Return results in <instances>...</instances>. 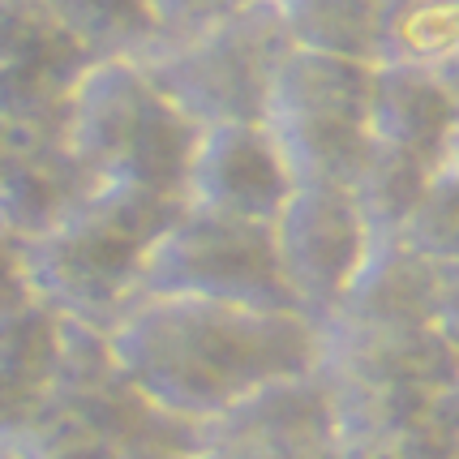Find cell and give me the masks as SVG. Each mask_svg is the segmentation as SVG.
<instances>
[{"label": "cell", "instance_id": "1", "mask_svg": "<svg viewBox=\"0 0 459 459\" xmlns=\"http://www.w3.org/2000/svg\"><path fill=\"white\" fill-rule=\"evenodd\" d=\"M125 378L198 425L280 378L326 365V326L305 309L206 297H138L108 326Z\"/></svg>", "mask_w": 459, "mask_h": 459}, {"label": "cell", "instance_id": "2", "mask_svg": "<svg viewBox=\"0 0 459 459\" xmlns=\"http://www.w3.org/2000/svg\"><path fill=\"white\" fill-rule=\"evenodd\" d=\"M185 198L125 180H95L48 232L22 245L26 288L56 314L112 322L138 297L142 262Z\"/></svg>", "mask_w": 459, "mask_h": 459}, {"label": "cell", "instance_id": "3", "mask_svg": "<svg viewBox=\"0 0 459 459\" xmlns=\"http://www.w3.org/2000/svg\"><path fill=\"white\" fill-rule=\"evenodd\" d=\"M202 125L163 95L138 56H103L78 74L60 142L95 180L185 198Z\"/></svg>", "mask_w": 459, "mask_h": 459}, {"label": "cell", "instance_id": "4", "mask_svg": "<svg viewBox=\"0 0 459 459\" xmlns=\"http://www.w3.org/2000/svg\"><path fill=\"white\" fill-rule=\"evenodd\" d=\"M288 52L292 35L283 0H254L198 39L146 52L142 65L163 95L206 129L223 120H266L271 82Z\"/></svg>", "mask_w": 459, "mask_h": 459}, {"label": "cell", "instance_id": "5", "mask_svg": "<svg viewBox=\"0 0 459 459\" xmlns=\"http://www.w3.org/2000/svg\"><path fill=\"white\" fill-rule=\"evenodd\" d=\"M138 297H206L258 309H300L275 228L185 202L142 262ZM134 297V300H138Z\"/></svg>", "mask_w": 459, "mask_h": 459}, {"label": "cell", "instance_id": "6", "mask_svg": "<svg viewBox=\"0 0 459 459\" xmlns=\"http://www.w3.org/2000/svg\"><path fill=\"white\" fill-rule=\"evenodd\" d=\"M271 228L297 305L326 326L374 245V228L365 223L352 189L297 185Z\"/></svg>", "mask_w": 459, "mask_h": 459}, {"label": "cell", "instance_id": "7", "mask_svg": "<svg viewBox=\"0 0 459 459\" xmlns=\"http://www.w3.org/2000/svg\"><path fill=\"white\" fill-rule=\"evenodd\" d=\"M206 446L228 459H340V417L326 369L280 378L206 425Z\"/></svg>", "mask_w": 459, "mask_h": 459}, {"label": "cell", "instance_id": "8", "mask_svg": "<svg viewBox=\"0 0 459 459\" xmlns=\"http://www.w3.org/2000/svg\"><path fill=\"white\" fill-rule=\"evenodd\" d=\"M292 189L297 180L288 172L271 120H223L198 134L185 202L240 220L275 223Z\"/></svg>", "mask_w": 459, "mask_h": 459}, {"label": "cell", "instance_id": "9", "mask_svg": "<svg viewBox=\"0 0 459 459\" xmlns=\"http://www.w3.org/2000/svg\"><path fill=\"white\" fill-rule=\"evenodd\" d=\"M438 314V262L412 249L403 237H374L348 283L340 309L326 322V335H382L434 326Z\"/></svg>", "mask_w": 459, "mask_h": 459}, {"label": "cell", "instance_id": "10", "mask_svg": "<svg viewBox=\"0 0 459 459\" xmlns=\"http://www.w3.org/2000/svg\"><path fill=\"white\" fill-rule=\"evenodd\" d=\"M369 134L429 168H446L459 142V103L434 69L382 60L374 69Z\"/></svg>", "mask_w": 459, "mask_h": 459}, {"label": "cell", "instance_id": "11", "mask_svg": "<svg viewBox=\"0 0 459 459\" xmlns=\"http://www.w3.org/2000/svg\"><path fill=\"white\" fill-rule=\"evenodd\" d=\"M95 185L60 138L13 142L0 163V228L22 245L48 232Z\"/></svg>", "mask_w": 459, "mask_h": 459}, {"label": "cell", "instance_id": "12", "mask_svg": "<svg viewBox=\"0 0 459 459\" xmlns=\"http://www.w3.org/2000/svg\"><path fill=\"white\" fill-rule=\"evenodd\" d=\"M374 69L378 65H365V60L292 48L275 69L266 120H352V125H369Z\"/></svg>", "mask_w": 459, "mask_h": 459}, {"label": "cell", "instance_id": "13", "mask_svg": "<svg viewBox=\"0 0 459 459\" xmlns=\"http://www.w3.org/2000/svg\"><path fill=\"white\" fill-rule=\"evenodd\" d=\"M326 369L352 378H386L451 391L459 382V348L438 326L382 331V335H326Z\"/></svg>", "mask_w": 459, "mask_h": 459}, {"label": "cell", "instance_id": "14", "mask_svg": "<svg viewBox=\"0 0 459 459\" xmlns=\"http://www.w3.org/2000/svg\"><path fill=\"white\" fill-rule=\"evenodd\" d=\"M326 378H331V395H335L343 451L395 446L446 395V391H429V386H412V382L352 378V374H335V369H326Z\"/></svg>", "mask_w": 459, "mask_h": 459}, {"label": "cell", "instance_id": "15", "mask_svg": "<svg viewBox=\"0 0 459 459\" xmlns=\"http://www.w3.org/2000/svg\"><path fill=\"white\" fill-rule=\"evenodd\" d=\"M271 129L297 185L352 189L378 146L369 125L352 120H271Z\"/></svg>", "mask_w": 459, "mask_h": 459}, {"label": "cell", "instance_id": "16", "mask_svg": "<svg viewBox=\"0 0 459 459\" xmlns=\"http://www.w3.org/2000/svg\"><path fill=\"white\" fill-rule=\"evenodd\" d=\"M292 48L382 65L386 0H283Z\"/></svg>", "mask_w": 459, "mask_h": 459}, {"label": "cell", "instance_id": "17", "mask_svg": "<svg viewBox=\"0 0 459 459\" xmlns=\"http://www.w3.org/2000/svg\"><path fill=\"white\" fill-rule=\"evenodd\" d=\"M91 60L146 56L160 43L151 0H56L48 9Z\"/></svg>", "mask_w": 459, "mask_h": 459}, {"label": "cell", "instance_id": "18", "mask_svg": "<svg viewBox=\"0 0 459 459\" xmlns=\"http://www.w3.org/2000/svg\"><path fill=\"white\" fill-rule=\"evenodd\" d=\"M438 168L403 155L395 146H374V155L365 163L360 180L352 185V198H357L365 223L374 228V237H400L403 223L412 220L417 202L425 198L429 180Z\"/></svg>", "mask_w": 459, "mask_h": 459}, {"label": "cell", "instance_id": "19", "mask_svg": "<svg viewBox=\"0 0 459 459\" xmlns=\"http://www.w3.org/2000/svg\"><path fill=\"white\" fill-rule=\"evenodd\" d=\"M459 56V0H395L386 4L382 60L420 65L438 74Z\"/></svg>", "mask_w": 459, "mask_h": 459}, {"label": "cell", "instance_id": "20", "mask_svg": "<svg viewBox=\"0 0 459 459\" xmlns=\"http://www.w3.org/2000/svg\"><path fill=\"white\" fill-rule=\"evenodd\" d=\"M412 249H420L434 262H455L459 258V168H438L425 198L417 202L412 220L400 232Z\"/></svg>", "mask_w": 459, "mask_h": 459}, {"label": "cell", "instance_id": "21", "mask_svg": "<svg viewBox=\"0 0 459 459\" xmlns=\"http://www.w3.org/2000/svg\"><path fill=\"white\" fill-rule=\"evenodd\" d=\"M22 459H120V446L95 434L86 420L48 403L39 425L22 438Z\"/></svg>", "mask_w": 459, "mask_h": 459}, {"label": "cell", "instance_id": "22", "mask_svg": "<svg viewBox=\"0 0 459 459\" xmlns=\"http://www.w3.org/2000/svg\"><path fill=\"white\" fill-rule=\"evenodd\" d=\"M245 4H254V0H151V13H155V26H160L155 48L198 39L206 30L223 26L228 18H237Z\"/></svg>", "mask_w": 459, "mask_h": 459}, {"label": "cell", "instance_id": "23", "mask_svg": "<svg viewBox=\"0 0 459 459\" xmlns=\"http://www.w3.org/2000/svg\"><path fill=\"white\" fill-rule=\"evenodd\" d=\"M391 451H395V459H459V417L451 412L446 395Z\"/></svg>", "mask_w": 459, "mask_h": 459}, {"label": "cell", "instance_id": "24", "mask_svg": "<svg viewBox=\"0 0 459 459\" xmlns=\"http://www.w3.org/2000/svg\"><path fill=\"white\" fill-rule=\"evenodd\" d=\"M434 326L459 348V258L438 262V314H434Z\"/></svg>", "mask_w": 459, "mask_h": 459}, {"label": "cell", "instance_id": "25", "mask_svg": "<svg viewBox=\"0 0 459 459\" xmlns=\"http://www.w3.org/2000/svg\"><path fill=\"white\" fill-rule=\"evenodd\" d=\"M26 288V271H22V240L9 237L0 228V300Z\"/></svg>", "mask_w": 459, "mask_h": 459}, {"label": "cell", "instance_id": "26", "mask_svg": "<svg viewBox=\"0 0 459 459\" xmlns=\"http://www.w3.org/2000/svg\"><path fill=\"white\" fill-rule=\"evenodd\" d=\"M438 78L446 82V91H451V95H455V103H459V56L442 65V69H438Z\"/></svg>", "mask_w": 459, "mask_h": 459}, {"label": "cell", "instance_id": "27", "mask_svg": "<svg viewBox=\"0 0 459 459\" xmlns=\"http://www.w3.org/2000/svg\"><path fill=\"white\" fill-rule=\"evenodd\" d=\"M340 459H395L391 446H378V451H343Z\"/></svg>", "mask_w": 459, "mask_h": 459}, {"label": "cell", "instance_id": "28", "mask_svg": "<svg viewBox=\"0 0 459 459\" xmlns=\"http://www.w3.org/2000/svg\"><path fill=\"white\" fill-rule=\"evenodd\" d=\"M446 403H451V412H455V417H459V382H455V386H451V391H446Z\"/></svg>", "mask_w": 459, "mask_h": 459}, {"label": "cell", "instance_id": "29", "mask_svg": "<svg viewBox=\"0 0 459 459\" xmlns=\"http://www.w3.org/2000/svg\"><path fill=\"white\" fill-rule=\"evenodd\" d=\"M0 459H22L18 446H9V442H0Z\"/></svg>", "mask_w": 459, "mask_h": 459}, {"label": "cell", "instance_id": "30", "mask_svg": "<svg viewBox=\"0 0 459 459\" xmlns=\"http://www.w3.org/2000/svg\"><path fill=\"white\" fill-rule=\"evenodd\" d=\"M9 146H13V142H9L4 134H0V163H4V155H9Z\"/></svg>", "mask_w": 459, "mask_h": 459}, {"label": "cell", "instance_id": "31", "mask_svg": "<svg viewBox=\"0 0 459 459\" xmlns=\"http://www.w3.org/2000/svg\"><path fill=\"white\" fill-rule=\"evenodd\" d=\"M198 459H228V455H220V451H211V446H206V451H202Z\"/></svg>", "mask_w": 459, "mask_h": 459}, {"label": "cell", "instance_id": "32", "mask_svg": "<svg viewBox=\"0 0 459 459\" xmlns=\"http://www.w3.org/2000/svg\"><path fill=\"white\" fill-rule=\"evenodd\" d=\"M30 4H39V9H52V4H56V0H30Z\"/></svg>", "mask_w": 459, "mask_h": 459}, {"label": "cell", "instance_id": "33", "mask_svg": "<svg viewBox=\"0 0 459 459\" xmlns=\"http://www.w3.org/2000/svg\"><path fill=\"white\" fill-rule=\"evenodd\" d=\"M451 168H459V142H455V155H451Z\"/></svg>", "mask_w": 459, "mask_h": 459}, {"label": "cell", "instance_id": "34", "mask_svg": "<svg viewBox=\"0 0 459 459\" xmlns=\"http://www.w3.org/2000/svg\"><path fill=\"white\" fill-rule=\"evenodd\" d=\"M386 4H395V0H386Z\"/></svg>", "mask_w": 459, "mask_h": 459}, {"label": "cell", "instance_id": "35", "mask_svg": "<svg viewBox=\"0 0 459 459\" xmlns=\"http://www.w3.org/2000/svg\"><path fill=\"white\" fill-rule=\"evenodd\" d=\"M0 4H4V0H0Z\"/></svg>", "mask_w": 459, "mask_h": 459}]
</instances>
